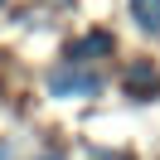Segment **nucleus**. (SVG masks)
Masks as SVG:
<instances>
[{
    "label": "nucleus",
    "instance_id": "obj_1",
    "mask_svg": "<svg viewBox=\"0 0 160 160\" xmlns=\"http://www.w3.org/2000/svg\"><path fill=\"white\" fill-rule=\"evenodd\" d=\"M102 88H107V82H102V73L97 68H88V63H58V68L49 73V92L53 97H63V102H88V97H102Z\"/></svg>",
    "mask_w": 160,
    "mask_h": 160
},
{
    "label": "nucleus",
    "instance_id": "obj_2",
    "mask_svg": "<svg viewBox=\"0 0 160 160\" xmlns=\"http://www.w3.org/2000/svg\"><path fill=\"white\" fill-rule=\"evenodd\" d=\"M112 49H117V39L97 29V34H82L78 44H68V58H73V63H92V58H107Z\"/></svg>",
    "mask_w": 160,
    "mask_h": 160
},
{
    "label": "nucleus",
    "instance_id": "obj_3",
    "mask_svg": "<svg viewBox=\"0 0 160 160\" xmlns=\"http://www.w3.org/2000/svg\"><path fill=\"white\" fill-rule=\"evenodd\" d=\"M131 20H136L146 34L160 39V0H131Z\"/></svg>",
    "mask_w": 160,
    "mask_h": 160
},
{
    "label": "nucleus",
    "instance_id": "obj_4",
    "mask_svg": "<svg viewBox=\"0 0 160 160\" xmlns=\"http://www.w3.org/2000/svg\"><path fill=\"white\" fill-rule=\"evenodd\" d=\"M155 68H150V63H131V68H126V92H131V97H146V88H155Z\"/></svg>",
    "mask_w": 160,
    "mask_h": 160
},
{
    "label": "nucleus",
    "instance_id": "obj_5",
    "mask_svg": "<svg viewBox=\"0 0 160 160\" xmlns=\"http://www.w3.org/2000/svg\"><path fill=\"white\" fill-rule=\"evenodd\" d=\"M39 160H63V150H44V155Z\"/></svg>",
    "mask_w": 160,
    "mask_h": 160
},
{
    "label": "nucleus",
    "instance_id": "obj_6",
    "mask_svg": "<svg viewBox=\"0 0 160 160\" xmlns=\"http://www.w3.org/2000/svg\"><path fill=\"white\" fill-rule=\"evenodd\" d=\"M5 155H10V146H5V141H0V160H5Z\"/></svg>",
    "mask_w": 160,
    "mask_h": 160
},
{
    "label": "nucleus",
    "instance_id": "obj_7",
    "mask_svg": "<svg viewBox=\"0 0 160 160\" xmlns=\"http://www.w3.org/2000/svg\"><path fill=\"white\" fill-rule=\"evenodd\" d=\"M58 5H68V0H58Z\"/></svg>",
    "mask_w": 160,
    "mask_h": 160
},
{
    "label": "nucleus",
    "instance_id": "obj_8",
    "mask_svg": "<svg viewBox=\"0 0 160 160\" xmlns=\"http://www.w3.org/2000/svg\"><path fill=\"white\" fill-rule=\"evenodd\" d=\"M0 5H5V0H0Z\"/></svg>",
    "mask_w": 160,
    "mask_h": 160
}]
</instances>
